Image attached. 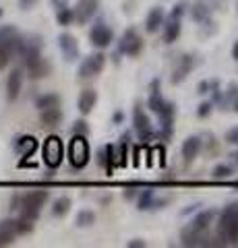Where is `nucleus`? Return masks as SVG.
I'll list each match as a JSON object with an SVG mask.
<instances>
[{
	"mask_svg": "<svg viewBox=\"0 0 238 248\" xmlns=\"http://www.w3.org/2000/svg\"><path fill=\"white\" fill-rule=\"evenodd\" d=\"M127 246H128V248H145V246H147V242H145V240H141V238H133Z\"/></svg>",
	"mask_w": 238,
	"mask_h": 248,
	"instance_id": "obj_41",
	"label": "nucleus"
},
{
	"mask_svg": "<svg viewBox=\"0 0 238 248\" xmlns=\"http://www.w3.org/2000/svg\"><path fill=\"white\" fill-rule=\"evenodd\" d=\"M232 58L238 62V40L234 42V48H232Z\"/></svg>",
	"mask_w": 238,
	"mask_h": 248,
	"instance_id": "obj_44",
	"label": "nucleus"
},
{
	"mask_svg": "<svg viewBox=\"0 0 238 248\" xmlns=\"http://www.w3.org/2000/svg\"><path fill=\"white\" fill-rule=\"evenodd\" d=\"M234 157H236V161H238V151H236V155H234Z\"/></svg>",
	"mask_w": 238,
	"mask_h": 248,
	"instance_id": "obj_48",
	"label": "nucleus"
},
{
	"mask_svg": "<svg viewBox=\"0 0 238 248\" xmlns=\"http://www.w3.org/2000/svg\"><path fill=\"white\" fill-rule=\"evenodd\" d=\"M213 217H216V211H213V209H203V211H199L193 217V221H190L189 226H193L199 232H207V230H209V226L213 223Z\"/></svg>",
	"mask_w": 238,
	"mask_h": 248,
	"instance_id": "obj_20",
	"label": "nucleus"
},
{
	"mask_svg": "<svg viewBox=\"0 0 238 248\" xmlns=\"http://www.w3.org/2000/svg\"><path fill=\"white\" fill-rule=\"evenodd\" d=\"M73 135H83V137H87L89 135V124L85 120H77L73 124Z\"/></svg>",
	"mask_w": 238,
	"mask_h": 248,
	"instance_id": "obj_32",
	"label": "nucleus"
},
{
	"mask_svg": "<svg viewBox=\"0 0 238 248\" xmlns=\"http://www.w3.org/2000/svg\"><path fill=\"white\" fill-rule=\"evenodd\" d=\"M58 48L63 52V56L66 62H75L79 58V42H77V37L73 33H60L58 35Z\"/></svg>",
	"mask_w": 238,
	"mask_h": 248,
	"instance_id": "obj_10",
	"label": "nucleus"
},
{
	"mask_svg": "<svg viewBox=\"0 0 238 248\" xmlns=\"http://www.w3.org/2000/svg\"><path fill=\"white\" fill-rule=\"evenodd\" d=\"M182 246H209V240L205 238V232H199L193 226H187L180 232Z\"/></svg>",
	"mask_w": 238,
	"mask_h": 248,
	"instance_id": "obj_11",
	"label": "nucleus"
},
{
	"mask_svg": "<svg viewBox=\"0 0 238 248\" xmlns=\"http://www.w3.org/2000/svg\"><path fill=\"white\" fill-rule=\"evenodd\" d=\"M106 66V56L102 52H95L91 54V56H87L85 60L81 62L79 66V79H94V77H97L99 73L104 71Z\"/></svg>",
	"mask_w": 238,
	"mask_h": 248,
	"instance_id": "obj_7",
	"label": "nucleus"
},
{
	"mask_svg": "<svg viewBox=\"0 0 238 248\" xmlns=\"http://www.w3.org/2000/svg\"><path fill=\"white\" fill-rule=\"evenodd\" d=\"M209 91H213V93L218 91V81H201L197 85V93H201V95H205V93H209Z\"/></svg>",
	"mask_w": 238,
	"mask_h": 248,
	"instance_id": "obj_31",
	"label": "nucleus"
},
{
	"mask_svg": "<svg viewBox=\"0 0 238 248\" xmlns=\"http://www.w3.org/2000/svg\"><path fill=\"white\" fill-rule=\"evenodd\" d=\"M89 42H91V46L104 50L114 42V31L106 25V23H95V25L89 29Z\"/></svg>",
	"mask_w": 238,
	"mask_h": 248,
	"instance_id": "obj_8",
	"label": "nucleus"
},
{
	"mask_svg": "<svg viewBox=\"0 0 238 248\" xmlns=\"http://www.w3.org/2000/svg\"><path fill=\"white\" fill-rule=\"evenodd\" d=\"M15 242V234H9V232H0V246H11Z\"/></svg>",
	"mask_w": 238,
	"mask_h": 248,
	"instance_id": "obj_39",
	"label": "nucleus"
},
{
	"mask_svg": "<svg viewBox=\"0 0 238 248\" xmlns=\"http://www.w3.org/2000/svg\"><path fill=\"white\" fill-rule=\"evenodd\" d=\"M42 157L44 164L48 166L50 170H56L60 164L64 161V145L60 141V137L50 135L42 145Z\"/></svg>",
	"mask_w": 238,
	"mask_h": 248,
	"instance_id": "obj_4",
	"label": "nucleus"
},
{
	"mask_svg": "<svg viewBox=\"0 0 238 248\" xmlns=\"http://www.w3.org/2000/svg\"><path fill=\"white\" fill-rule=\"evenodd\" d=\"M35 2V0H21V6H23V9H27V6H32Z\"/></svg>",
	"mask_w": 238,
	"mask_h": 248,
	"instance_id": "obj_46",
	"label": "nucleus"
},
{
	"mask_svg": "<svg viewBox=\"0 0 238 248\" xmlns=\"http://www.w3.org/2000/svg\"><path fill=\"white\" fill-rule=\"evenodd\" d=\"M0 17H2V9H0Z\"/></svg>",
	"mask_w": 238,
	"mask_h": 248,
	"instance_id": "obj_49",
	"label": "nucleus"
},
{
	"mask_svg": "<svg viewBox=\"0 0 238 248\" xmlns=\"http://www.w3.org/2000/svg\"><path fill=\"white\" fill-rule=\"evenodd\" d=\"M153 203H156V190L153 188H141L139 195H137V205H139L141 211H149V209H153Z\"/></svg>",
	"mask_w": 238,
	"mask_h": 248,
	"instance_id": "obj_24",
	"label": "nucleus"
},
{
	"mask_svg": "<svg viewBox=\"0 0 238 248\" xmlns=\"http://www.w3.org/2000/svg\"><path fill=\"white\" fill-rule=\"evenodd\" d=\"M193 66H195V56H190V54H184V56H180V60L176 62V68L172 73V83L174 85L182 83L189 77V73L193 71Z\"/></svg>",
	"mask_w": 238,
	"mask_h": 248,
	"instance_id": "obj_12",
	"label": "nucleus"
},
{
	"mask_svg": "<svg viewBox=\"0 0 238 248\" xmlns=\"http://www.w3.org/2000/svg\"><path fill=\"white\" fill-rule=\"evenodd\" d=\"M230 110H234V112L238 114V95L232 99V106H230Z\"/></svg>",
	"mask_w": 238,
	"mask_h": 248,
	"instance_id": "obj_45",
	"label": "nucleus"
},
{
	"mask_svg": "<svg viewBox=\"0 0 238 248\" xmlns=\"http://www.w3.org/2000/svg\"><path fill=\"white\" fill-rule=\"evenodd\" d=\"M60 2H64V0H52V4H56V6H58Z\"/></svg>",
	"mask_w": 238,
	"mask_h": 248,
	"instance_id": "obj_47",
	"label": "nucleus"
},
{
	"mask_svg": "<svg viewBox=\"0 0 238 248\" xmlns=\"http://www.w3.org/2000/svg\"><path fill=\"white\" fill-rule=\"evenodd\" d=\"M180 33H182V23H180V19L170 17V19L166 21V25H164V42L166 44H174L180 37Z\"/></svg>",
	"mask_w": 238,
	"mask_h": 248,
	"instance_id": "obj_21",
	"label": "nucleus"
},
{
	"mask_svg": "<svg viewBox=\"0 0 238 248\" xmlns=\"http://www.w3.org/2000/svg\"><path fill=\"white\" fill-rule=\"evenodd\" d=\"M77 106H79V112L83 116H87L94 112V108L97 106V91L95 89H83L81 95H79V102H77Z\"/></svg>",
	"mask_w": 238,
	"mask_h": 248,
	"instance_id": "obj_16",
	"label": "nucleus"
},
{
	"mask_svg": "<svg viewBox=\"0 0 238 248\" xmlns=\"http://www.w3.org/2000/svg\"><path fill=\"white\" fill-rule=\"evenodd\" d=\"M25 66H27V73H29L32 79H42V77L50 75V62L46 58H42V54L37 58L25 62Z\"/></svg>",
	"mask_w": 238,
	"mask_h": 248,
	"instance_id": "obj_14",
	"label": "nucleus"
},
{
	"mask_svg": "<svg viewBox=\"0 0 238 248\" xmlns=\"http://www.w3.org/2000/svg\"><path fill=\"white\" fill-rule=\"evenodd\" d=\"M71 207H73V201L68 199V197H60L54 201V205H52V215L54 217H64L68 211H71Z\"/></svg>",
	"mask_w": 238,
	"mask_h": 248,
	"instance_id": "obj_27",
	"label": "nucleus"
},
{
	"mask_svg": "<svg viewBox=\"0 0 238 248\" xmlns=\"http://www.w3.org/2000/svg\"><path fill=\"white\" fill-rule=\"evenodd\" d=\"M224 141H226L228 145H238V126H234V128L228 130L226 137H224Z\"/></svg>",
	"mask_w": 238,
	"mask_h": 248,
	"instance_id": "obj_37",
	"label": "nucleus"
},
{
	"mask_svg": "<svg viewBox=\"0 0 238 248\" xmlns=\"http://www.w3.org/2000/svg\"><path fill=\"white\" fill-rule=\"evenodd\" d=\"M122 118H125V114H122V112H116V114H114V124H120Z\"/></svg>",
	"mask_w": 238,
	"mask_h": 248,
	"instance_id": "obj_43",
	"label": "nucleus"
},
{
	"mask_svg": "<svg viewBox=\"0 0 238 248\" xmlns=\"http://www.w3.org/2000/svg\"><path fill=\"white\" fill-rule=\"evenodd\" d=\"M97 9H99V0H77V6L73 9L75 21L79 23V25H85L87 21L95 17Z\"/></svg>",
	"mask_w": 238,
	"mask_h": 248,
	"instance_id": "obj_9",
	"label": "nucleus"
},
{
	"mask_svg": "<svg viewBox=\"0 0 238 248\" xmlns=\"http://www.w3.org/2000/svg\"><path fill=\"white\" fill-rule=\"evenodd\" d=\"M218 236L224 244H238V203H230L220 213Z\"/></svg>",
	"mask_w": 238,
	"mask_h": 248,
	"instance_id": "obj_1",
	"label": "nucleus"
},
{
	"mask_svg": "<svg viewBox=\"0 0 238 248\" xmlns=\"http://www.w3.org/2000/svg\"><path fill=\"white\" fill-rule=\"evenodd\" d=\"M164 9L162 6H153V9L147 13V19H145V31L147 33H156V31H159V27L164 25Z\"/></svg>",
	"mask_w": 238,
	"mask_h": 248,
	"instance_id": "obj_17",
	"label": "nucleus"
},
{
	"mask_svg": "<svg viewBox=\"0 0 238 248\" xmlns=\"http://www.w3.org/2000/svg\"><path fill=\"white\" fill-rule=\"evenodd\" d=\"M21 87H23V73L21 68H15V71H11L9 79H6V97L15 102L21 93Z\"/></svg>",
	"mask_w": 238,
	"mask_h": 248,
	"instance_id": "obj_15",
	"label": "nucleus"
},
{
	"mask_svg": "<svg viewBox=\"0 0 238 248\" xmlns=\"http://www.w3.org/2000/svg\"><path fill=\"white\" fill-rule=\"evenodd\" d=\"M141 188H143V186H139V184H128L127 188H125V192H122V197H125L127 201H133L137 195H139Z\"/></svg>",
	"mask_w": 238,
	"mask_h": 248,
	"instance_id": "obj_33",
	"label": "nucleus"
},
{
	"mask_svg": "<svg viewBox=\"0 0 238 248\" xmlns=\"http://www.w3.org/2000/svg\"><path fill=\"white\" fill-rule=\"evenodd\" d=\"M40 120H42L44 126H58L60 120H63V110H60V106L48 108V110H42Z\"/></svg>",
	"mask_w": 238,
	"mask_h": 248,
	"instance_id": "obj_23",
	"label": "nucleus"
},
{
	"mask_svg": "<svg viewBox=\"0 0 238 248\" xmlns=\"http://www.w3.org/2000/svg\"><path fill=\"white\" fill-rule=\"evenodd\" d=\"M232 166H228V164H218L216 168H213V172H211V176L216 178V180H226V178H230L232 176Z\"/></svg>",
	"mask_w": 238,
	"mask_h": 248,
	"instance_id": "obj_29",
	"label": "nucleus"
},
{
	"mask_svg": "<svg viewBox=\"0 0 238 248\" xmlns=\"http://www.w3.org/2000/svg\"><path fill=\"white\" fill-rule=\"evenodd\" d=\"M118 48L122 54H127V56H139L141 50H143V37L137 33L135 27H128L125 33H122L120 42H118Z\"/></svg>",
	"mask_w": 238,
	"mask_h": 248,
	"instance_id": "obj_6",
	"label": "nucleus"
},
{
	"mask_svg": "<svg viewBox=\"0 0 238 248\" xmlns=\"http://www.w3.org/2000/svg\"><path fill=\"white\" fill-rule=\"evenodd\" d=\"M56 21H58V25H63V27L71 25V23L75 21V13H73L71 6H66L64 2H60L58 11H56Z\"/></svg>",
	"mask_w": 238,
	"mask_h": 248,
	"instance_id": "obj_26",
	"label": "nucleus"
},
{
	"mask_svg": "<svg viewBox=\"0 0 238 248\" xmlns=\"http://www.w3.org/2000/svg\"><path fill=\"white\" fill-rule=\"evenodd\" d=\"M203 149V141L199 137H187L182 143V157L187 164H190V161H195L199 157V153H201Z\"/></svg>",
	"mask_w": 238,
	"mask_h": 248,
	"instance_id": "obj_13",
	"label": "nucleus"
},
{
	"mask_svg": "<svg viewBox=\"0 0 238 248\" xmlns=\"http://www.w3.org/2000/svg\"><path fill=\"white\" fill-rule=\"evenodd\" d=\"M133 128L139 133L141 143H149L153 137V126H151V120H149V114L143 110L141 104H137L133 108Z\"/></svg>",
	"mask_w": 238,
	"mask_h": 248,
	"instance_id": "obj_5",
	"label": "nucleus"
},
{
	"mask_svg": "<svg viewBox=\"0 0 238 248\" xmlns=\"http://www.w3.org/2000/svg\"><path fill=\"white\" fill-rule=\"evenodd\" d=\"M19 40H21V37H19V35H15V37H11V40H6V42L0 44V71H2V68L9 64L11 58H13V54L17 52Z\"/></svg>",
	"mask_w": 238,
	"mask_h": 248,
	"instance_id": "obj_19",
	"label": "nucleus"
},
{
	"mask_svg": "<svg viewBox=\"0 0 238 248\" xmlns=\"http://www.w3.org/2000/svg\"><path fill=\"white\" fill-rule=\"evenodd\" d=\"M213 112V104L211 102H201L199 104V108H197V116L199 118H207Z\"/></svg>",
	"mask_w": 238,
	"mask_h": 248,
	"instance_id": "obj_35",
	"label": "nucleus"
},
{
	"mask_svg": "<svg viewBox=\"0 0 238 248\" xmlns=\"http://www.w3.org/2000/svg\"><path fill=\"white\" fill-rule=\"evenodd\" d=\"M95 223V213L89 211V209H81L79 213H77L75 217V226L77 228H89Z\"/></svg>",
	"mask_w": 238,
	"mask_h": 248,
	"instance_id": "obj_28",
	"label": "nucleus"
},
{
	"mask_svg": "<svg viewBox=\"0 0 238 248\" xmlns=\"http://www.w3.org/2000/svg\"><path fill=\"white\" fill-rule=\"evenodd\" d=\"M97 164H99V166L106 164V149H99V151H97Z\"/></svg>",
	"mask_w": 238,
	"mask_h": 248,
	"instance_id": "obj_42",
	"label": "nucleus"
},
{
	"mask_svg": "<svg viewBox=\"0 0 238 248\" xmlns=\"http://www.w3.org/2000/svg\"><path fill=\"white\" fill-rule=\"evenodd\" d=\"M15 149H17V153L21 157H32V155L37 151V139L32 135H23L21 139H17Z\"/></svg>",
	"mask_w": 238,
	"mask_h": 248,
	"instance_id": "obj_18",
	"label": "nucleus"
},
{
	"mask_svg": "<svg viewBox=\"0 0 238 248\" xmlns=\"http://www.w3.org/2000/svg\"><path fill=\"white\" fill-rule=\"evenodd\" d=\"M211 2H207V0H197V2L193 4V9H190V15H193V19L203 23L211 17Z\"/></svg>",
	"mask_w": 238,
	"mask_h": 248,
	"instance_id": "obj_22",
	"label": "nucleus"
},
{
	"mask_svg": "<svg viewBox=\"0 0 238 248\" xmlns=\"http://www.w3.org/2000/svg\"><path fill=\"white\" fill-rule=\"evenodd\" d=\"M33 232V221L25 219V217H19L17 219V234H32Z\"/></svg>",
	"mask_w": 238,
	"mask_h": 248,
	"instance_id": "obj_30",
	"label": "nucleus"
},
{
	"mask_svg": "<svg viewBox=\"0 0 238 248\" xmlns=\"http://www.w3.org/2000/svg\"><path fill=\"white\" fill-rule=\"evenodd\" d=\"M0 232H9V234L17 236V219H4V221H0Z\"/></svg>",
	"mask_w": 238,
	"mask_h": 248,
	"instance_id": "obj_34",
	"label": "nucleus"
},
{
	"mask_svg": "<svg viewBox=\"0 0 238 248\" xmlns=\"http://www.w3.org/2000/svg\"><path fill=\"white\" fill-rule=\"evenodd\" d=\"M91 159L89 143L83 135H73V139L68 141V161L75 170H83Z\"/></svg>",
	"mask_w": 238,
	"mask_h": 248,
	"instance_id": "obj_3",
	"label": "nucleus"
},
{
	"mask_svg": "<svg viewBox=\"0 0 238 248\" xmlns=\"http://www.w3.org/2000/svg\"><path fill=\"white\" fill-rule=\"evenodd\" d=\"M184 11H187V4L184 2H180V4H176L174 9H172V13H170V17H174V19H182V15H184Z\"/></svg>",
	"mask_w": 238,
	"mask_h": 248,
	"instance_id": "obj_40",
	"label": "nucleus"
},
{
	"mask_svg": "<svg viewBox=\"0 0 238 248\" xmlns=\"http://www.w3.org/2000/svg\"><path fill=\"white\" fill-rule=\"evenodd\" d=\"M46 201H48V192L46 190H32V192H27V195L19 197L21 217H25L29 221H35L37 217H40V211L46 205Z\"/></svg>",
	"mask_w": 238,
	"mask_h": 248,
	"instance_id": "obj_2",
	"label": "nucleus"
},
{
	"mask_svg": "<svg viewBox=\"0 0 238 248\" xmlns=\"http://www.w3.org/2000/svg\"><path fill=\"white\" fill-rule=\"evenodd\" d=\"M17 35V29H15L13 25H6V27H0V44L6 42V40H11V37Z\"/></svg>",
	"mask_w": 238,
	"mask_h": 248,
	"instance_id": "obj_36",
	"label": "nucleus"
},
{
	"mask_svg": "<svg viewBox=\"0 0 238 248\" xmlns=\"http://www.w3.org/2000/svg\"><path fill=\"white\" fill-rule=\"evenodd\" d=\"M153 155H158V164L159 166H166V149H164V145H158L156 149H153Z\"/></svg>",
	"mask_w": 238,
	"mask_h": 248,
	"instance_id": "obj_38",
	"label": "nucleus"
},
{
	"mask_svg": "<svg viewBox=\"0 0 238 248\" xmlns=\"http://www.w3.org/2000/svg\"><path fill=\"white\" fill-rule=\"evenodd\" d=\"M60 106V95L58 93H44V95H40L35 99V108L37 110H48V108H56Z\"/></svg>",
	"mask_w": 238,
	"mask_h": 248,
	"instance_id": "obj_25",
	"label": "nucleus"
}]
</instances>
